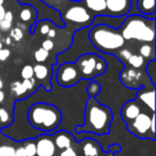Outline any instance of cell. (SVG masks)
Here are the masks:
<instances>
[{"label": "cell", "instance_id": "obj_1", "mask_svg": "<svg viewBox=\"0 0 156 156\" xmlns=\"http://www.w3.org/2000/svg\"><path fill=\"white\" fill-rule=\"evenodd\" d=\"M112 119V112L109 107L102 105L96 98H89L86 103L83 124L81 126H76L75 130L77 134L87 133L98 136L107 135L110 132Z\"/></svg>", "mask_w": 156, "mask_h": 156}, {"label": "cell", "instance_id": "obj_2", "mask_svg": "<svg viewBox=\"0 0 156 156\" xmlns=\"http://www.w3.org/2000/svg\"><path fill=\"white\" fill-rule=\"evenodd\" d=\"M28 122L41 134L51 136L62 122V113L58 107L48 103L33 104L28 110Z\"/></svg>", "mask_w": 156, "mask_h": 156}, {"label": "cell", "instance_id": "obj_3", "mask_svg": "<svg viewBox=\"0 0 156 156\" xmlns=\"http://www.w3.org/2000/svg\"><path fill=\"white\" fill-rule=\"evenodd\" d=\"M119 31L124 41L153 43L155 40V18L136 14L125 16Z\"/></svg>", "mask_w": 156, "mask_h": 156}, {"label": "cell", "instance_id": "obj_4", "mask_svg": "<svg viewBox=\"0 0 156 156\" xmlns=\"http://www.w3.org/2000/svg\"><path fill=\"white\" fill-rule=\"evenodd\" d=\"M89 40L98 51L109 55L119 51L125 44L119 29L103 24L92 27L89 32Z\"/></svg>", "mask_w": 156, "mask_h": 156}, {"label": "cell", "instance_id": "obj_5", "mask_svg": "<svg viewBox=\"0 0 156 156\" xmlns=\"http://www.w3.org/2000/svg\"><path fill=\"white\" fill-rule=\"evenodd\" d=\"M80 77L85 80H93L106 72L107 62L95 54H85L80 56L75 62Z\"/></svg>", "mask_w": 156, "mask_h": 156}, {"label": "cell", "instance_id": "obj_6", "mask_svg": "<svg viewBox=\"0 0 156 156\" xmlns=\"http://www.w3.org/2000/svg\"><path fill=\"white\" fill-rule=\"evenodd\" d=\"M154 112L151 115L145 112H140L132 122L127 123V129L130 134L135 135L138 138H150L152 140L155 139V135L151 132V122Z\"/></svg>", "mask_w": 156, "mask_h": 156}, {"label": "cell", "instance_id": "obj_7", "mask_svg": "<svg viewBox=\"0 0 156 156\" xmlns=\"http://www.w3.org/2000/svg\"><path fill=\"white\" fill-rule=\"evenodd\" d=\"M56 79L59 86L69 88L77 85L81 77L75 63L65 62L59 65L56 73Z\"/></svg>", "mask_w": 156, "mask_h": 156}, {"label": "cell", "instance_id": "obj_8", "mask_svg": "<svg viewBox=\"0 0 156 156\" xmlns=\"http://www.w3.org/2000/svg\"><path fill=\"white\" fill-rule=\"evenodd\" d=\"M63 18L72 24L78 25L80 28H85L93 24L94 16L83 5H73L67 9Z\"/></svg>", "mask_w": 156, "mask_h": 156}, {"label": "cell", "instance_id": "obj_9", "mask_svg": "<svg viewBox=\"0 0 156 156\" xmlns=\"http://www.w3.org/2000/svg\"><path fill=\"white\" fill-rule=\"evenodd\" d=\"M132 9V0H106L105 16L124 17Z\"/></svg>", "mask_w": 156, "mask_h": 156}, {"label": "cell", "instance_id": "obj_10", "mask_svg": "<svg viewBox=\"0 0 156 156\" xmlns=\"http://www.w3.org/2000/svg\"><path fill=\"white\" fill-rule=\"evenodd\" d=\"M120 80L124 87L129 89H140L144 87L141 83L142 73L138 69H124L120 73Z\"/></svg>", "mask_w": 156, "mask_h": 156}, {"label": "cell", "instance_id": "obj_11", "mask_svg": "<svg viewBox=\"0 0 156 156\" xmlns=\"http://www.w3.org/2000/svg\"><path fill=\"white\" fill-rule=\"evenodd\" d=\"M37 155L35 156H55L56 155V147L50 135L41 134L35 141Z\"/></svg>", "mask_w": 156, "mask_h": 156}, {"label": "cell", "instance_id": "obj_12", "mask_svg": "<svg viewBox=\"0 0 156 156\" xmlns=\"http://www.w3.org/2000/svg\"><path fill=\"white\" fill-rule=\"evenodd\" d=\"M140 112H142V109H141V106L138 103V101H136V100L128 101V102H126L125 104L122 106L121 118L123 119V121L127 124V123H129V122H132Z\"/></svg>", "mask_w": 156, "mask_h": 156}, {"label": "cell", "instance_id": "obj_13", "mask_svg": "<svg viewBox=\"0 0 156 156\" xmlns=\"http://www.w3.org/2000/svg\"><path fill=\"white\" fill-rule=\"evenodd\" d=\"M136 101H140V103L145 105L151 110V112H154V110H155V90H154V87L151 90L144 87L137 90Z\"/></svg>", "mask_w": 156, "mask_h": 156}, {"label": "cell", "instance_id": "obj_14", "mask_svg": "<svg viewBox=\"0 0 156 156\" xmlns=\"http://www.w3.org/2000/svg\"><path fill=\"white\" fill-rule=\"evenodd\" d=\"M52 140H54L56 149L63 151V150L72 147V142H73L74 138L69 133L65 132V130H60V132H57L54 135Z\"/></svg>", "mask_w": 156, "mask_h": 156}, {"label": "cell", "instance_id": "obj_15", "mask_svg": "<svg viewBox=\"0 0 156 156\" xmlns=\"http://www.w3.org/2000/svg\"><path fill=\"white\" fill-rule=\"evenodd\" d=\"M81 150L85 156H101L102 152L100 143L92 138L83 139L81 141Z\"/></svg>", "mask_w": 156, "mask_h": 156}, {"label": "cell", "instance_id": "obj_16", "mask_svg": "<svg viewBox=\"0 0 156 156\" xmlns=\"http://www.w3.org/2000/svg\"><path fill=\"white\" fill-rule=\"evenodd\" d=\"M136 7L140 15L155 18V0H137Z\"/></svg>", "mask_w": 156, "mask_h": 156}, {"label": "cell", "instance_id": "obj_17", "mask_svg": "<svg viewBox=\"0 0 156 156\" xmlns=\"http://www.w3.org/2000/svg\"><path fill=\"white\" fill-rule=\"evenodd\" d=\"M85 8L94 14L104 15L106 11V0H83Z\"/></svg>", "mask_w": 156, "mask_h": 156}, {"label": "cell", "instance_id": "obj_18", "mask_svg": "<svg viewBox=\"0 0 156 156\" xmlns=\"http://www.w3.org/2000/svg\"><path fill=\"white\" fill-rule=\"evenodd\" d=\"M37 12L33 7L28 5H25L24 8L20 11V18L23 23L26 24H33L37 18Z\"/></svg>", "mask_w": 156, "mask_h": 156}, {"label": "cell", "instance_id": "obj_19", "mask_svg": "<svg viewBox=\"0 0 156 156\" xmlns=\"http://www.w3.org/2000/svg\"><path fill=\"white\" fill-rule=\"evenodd\" d=\"M33 74L39 80H46L50 76V69L42 63H37L33 66Z\"/></svg>", "mask_w": 156, "mask_h": 156}, {"label": "cell", "instance_id": "obj_20", "mask_svg": "<svg viewBox=\"0 0 156 156\" xmlns=\"http://www.w3.org/2000/svg\"><path fill=\"white\" fill-rule=\"evenodd\" d=\"M139 52L140 56L143 59H149V60H154L155 56H154V46L150 43H144L140 46L139 48Z\"/></svg>", "mask_w": 156, "mask_h": 156}, {"label": "cell", "instance_id": "obj_21", "mask_svg": "<svg viewBox=\"0 0 156 156\" xmlns=\"http://www.w3.org/2000/svg\"><path fill=\"white\" fill-rule=\"evenodd\" d=\"M13 13L11 11H7L3 16V18L0 20V31H9L11 30L13 25Z\"/></svg>", "mask_w": 156, "mask_h": 156}, {"label": "cell", "instance_id": "obj_22", "mask_svg": "<svg viewBox=\"0 0 156 156\" xmlns=\"http://www.w3.org/2000/svg\"><path fill=\"white\" fill-rule=\"evenodd\" d=\"M145 71H147V76H149L150 80H151L152 86H155V83H156V61H155V59L149 61V63H147V66H145Z\"/></svg>", "mask_w": 156, "mask_h": 156}, {"label": "cell", "instance_id": "obj_23", "mask_svg": "<svg viewBox=\"0 0 156 156\" xmlns=\"http://www.w3.org/2000/svg\"><path fill=\"white\" fill-rule=\"evenodd\" d=\"M101 91H102V87H101L100 83H98V81H94V80L90 81V83L88 85V87H87V93H88V95H89L90 98H95L96 96L101 93Z\"/></svg>", "mask_w": 156, "mask_h": 156}, {"label": "cell", "instance_id": "obj_24", "mask_svg": "<svg viewBox=\"0 0 156 156\" xmlns=\"http://www.w3.org/2000/svg\"><path fill=\"white\" fill-rule=\"evenodd\" d=\"M127 62L129 63L130 66H133V69H140V67L143 66V64H144V59H143L140 55L132 54V56L129 57Z\"/></svg>", "mask_w": 156, "mask_h": 156}, {"label": "cell", "instance_id": "obj_25", "mask_svg": "<svg viewBox=\"0 0 156 156\" xmlns=\"http://www.w3.org/2000/svg\"><path fill=\"white\" fill-rule=\"evenodd\" d=\"M11 91L13 92L15 95H24L25 93H27V90H26V88H25L23 81H15V83H12Z\"/></svg>", "mask_w": 156, "mask_h": 156}, {"label": "cell", "instance_id": "obj_26", "mask_svg": "<svg viewBox=\"0 0 156 156\" xmlns=\"http://www.w3.org/2000/svg\"><path fill=\"white\" fill-rule=\"evenodd\" d=\"M23 147H24L27 156H35L37 155V147H35V141L34 140L26 141Z\"/></svg>", "mask_w": 156, "mask_h": 156}, {"label": "cell", "instance_id": "obj_27", "mask_svg": "<svg viewBox=\"0 0 156 156\" xmlns=\"http://www.w3.org/2000/svg\"><path fill=\"white\" fill-rule=\"evenodd\" d=\"M48 57H49V51L43 49L42 47L39 48V49L34 52V59H35V61L39 63L45 62V61L48 59Z\"/></svg>", "mask_w": 156, "mask_h": 156}, {"label": "cell", "instance_id": "obj_28", "mask_svg": "<svg viewBox=\"0 0 156 156\" xmlns=\"http://www.w3.org/2000/svg\"><path fill=\"white\" fill-rule=\"evenodd\" d=\"M10 37H11V40H14L15 42L22 41L23 37H24V31H23V29L20 28V27L11 28V31H10Z\"/></svg>", "mask_w": 156, "mask_h": 156}, {"label": "cell", "instance_id": "obj_29", "mask_svg": "<svg viewBox=\"0 0 156 156\" xmlns=\"http://www.w3.org/2000/svg\"><path fill=\"white\" fill-rule=\"evenodd\" d=\"M20 76H22L23 79H30V78L34 77L32 65H30V64L25 65V66L22 69V71H20Z\"/></svg>", "mask_w": 156, "mask_h": 156}, {"label": "cell", "instance_id": "obj_30", "mask_svg": "<svg viewBox=\"0 0 156 156\" xmlns=\"http://www.w3.org/2000/svg\"><path fill=\"white\" fill-rule=\"evenodd\" d=\"M50 25H51V23L48 22V20H42L37 24V30L42 35H47L48 31L51 29Z\"/></svg>", "mask_w": 156, "mask_h": 156}, {"label": "cell", "instance_id": "obj_31", "mask_svg": "<svg viewBox=\"0 0 156 156\" xmlns=\"http://www.w3.org/2000/svg\"><path fill=\"white\" fill-rule=\"evenodd\" d=\"M0 156H15V147L12 145H0Z\"/></svg>", "mask_w": 156, "mask_h": 156}, {"label": "cell", "instance_id": "obj_32", "mask_svg": "<svg viewBox=\"0 0 156 156\" xmlns=\"http://www.w3.org/2000/svg\"><path fill=\"white\" fill-rule=\"evenodd\" d=\"M0 122L3 125H8L12 122V119L10 118V113L5 108H0Z\"/></svg>", "mask_w": 156, "mask_h": 156}, {"label": "cell", "instance_id": "obj_33", "mask_svg": "<svg viewBox=\"0 0 156 156\" xmlns=\"http://www.w3.org/2000/svg\"><path fill=\"white\" fill-rule=\"evenodd\" d=\"M130 56H132V51H130L129 49H126V48H124V49H120L119 50V57L121 58L120 60H122V59H123L124 61H127L128 59H129Z\"/></svg>", "mask_w": 156, "mask_h": 156}, {"label": "cell", "instance_id": "obj_34", "mask_svg": "<svg viewBox=\"0 0 156 156\" xmlns=\"http://www.w3.org/2000/svg\"><path fill=\"white\" fill-rule=\"evenodd\" d=\"M54 41L50 39H46L44 40L43 42H42V48L45 50H47V51H50V50L54 48Z\"/></svg>", "mask_w": 156, "mask_h": 156}, {"label": "cell", "instance_id": "obj_35", "mask_svg": "<svg viewBox=\"0 0 156 156\" xmlns=\"http://www.w3.org/2000/svg\"><path fill=\"white\" fill-rule=\"evenodd\" d=\"M11 56V50L9 48H1L0 49V61H5L9 57Z\"/></svg>", "mask_w": 156, "mask_h": 156}, {"label": "cell", "instance_id": "obj_36", "mask_svg": "<svg viewBox=\"0 0 156 156\" xmlns=\"http://www.w3.org/2000/svg\"><path fill=\"white\" fill-rule=\"evenodd\" d=\"M60 156H78V155H77V153H76L75 149H74L73 147H67V149L63 150V151H61Z\"/></svg>", "mask_w": 156, "mask_h": 156}, {"label": "cell", "instance_id": "obj_37", "mask_svg": "<svg viewBox=\"0 0 156 156\" xmlns=\"http://www.w3.org/2000/svg\"><path fill=\"white\" fill-rule=\"evenodd\" d=\"M15 156H27L24 147H18L15 149Z\"/></svg>", "mask_w": 156, "mask_h": 156}, {"label": "cell", "instance_id": "obj_38", "mask_svg": "<svg viewBox=\"0 0 156 156\" xmlns=\"http://www.w3.org/2000/svg\"><path fill=\"white\" fill-rule=\"evenodd\" d=\"M56 33H57V32H56V30L51 28L49 31H48V33H47V39H50V40L54 39V37H56Z\"/></svg>", "mask_w": 156, "mask_h": 156}, {"label": "cell", "instance_id": "obj_39", "mask_svg": "<svg viewBox=\"0 0 156 156\" xmlns=\"http://www.w3.org/2000/svg\"><path fill=\"white\" fill-rule=\"evenodd\" d=\"M151 132H152V134L155 135V115H153V118H152V122H151Z\"/></svg>", "mask_w": 156, "mask_h": 156}, {"label": "cell", "instance_id": "obj_40", "mask_svg": "<svg viewBox=\"0 0 156 156\" xmlns=\"http://www.w3.org/2000/svg\"><path fill=\"white\" fill-rule=\"evenodd\" d=\"M5 8L3 7V5H0V20H2L3 18V16H5Z\"/></svg>", "mask_w": 156, "mask_h": 156}, {"label": "cell", "instance_id": "obj_41", "mask_svg": "<svg viewBox=\"0 0 156 156\" xmlns=\"http://www.w3.org/2000/svg\"><path fill=\"white\" fill-rule=\"evenodd\" d=\"M5 92H3L2 90H0V104H1V103H3V101H5Z\"/></svg>", "mask_w": 156, "mask_h": 156}, {"label": "cell", "instance_id": "obj_42", "mask_svg": "<svg viewBox=\"0 0 156 156\" xmlns=\"http://www.w3.org/2000/svg\"><path fill=\"white\" fill-rule=\"evenodd\" d=\"M3 42H5V44H7V45H10V44L12 43V40H11V37H7V39H5L3 40Z\"/></svg>", "mask_w": 156, "mask_h": 156}, {"label": "cell", "instance_id": "obj_43", "mask_svg": "<svg viewBox=\"0 0 156 156\" xmlns=\"http://www.w3.org/2000/svg\"><path fill=\"white\" fill-rule=\"evenodd\" d=\"M3 88V81H2V79H1V77H0V90L2 89Z\"/></svg>", "mask_w": 156, "mask_h": 156}, {"label": "cell", "instance_id": "obj_44", "mask_svg": "<svg viewBox=\"0 0 156 156\" xmlns=\"http://www.w3.org/2000/svg\"><path fill=\"white\" fill-rule=\"evenodd\" d=\"M1 48H3V43H2V42H0V49H1Z\"/></svg>", "mask_w": 156, "mask_h": 156}, {"label": "cell", "instance_id": "obj_45", "mask_svg": "<svg viewBox=\"0 0 156 156\" xmlns=\"http://www.w3.org/2000/svg\"><path fill=\"white\" fill-rule=\"evenodd\" d=\"M0 37H1V31H0Z\"/></svg>", "mask_w": 156, "mask_h": 156}]
</instances>
